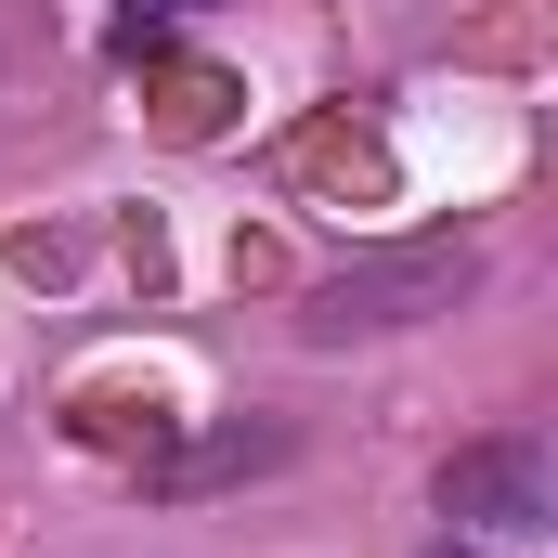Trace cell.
<instances>
[{
	"mask_svg": "<svg viewBox=\"0 0 558 558\" xmlns=\"http://www.w3.org/2000/svg\"><path fill=\"white\" fill-rule=\"evenodd\" d=\"M118 13H131V26H156V13H182V0H118Z\"/></svg>",
	"mask_w": 558,
	"mask_h": 558,
	"instance_id": "cell-4",
	"label": "cell"
},
{
	"mask_svg": "<svg viewBox=\"0 0 558 558\" xmlns=\"http://www.w3.org/2000/svg\"><path fill=\"white\" fill-rule=\"evenodd\" d=\"M260 454H274V428H234V441H208V454H182L169 481H221V468H260Z\"/></svg>",
	"mask_w": 558,
	"mask_h": 558,
	"instance_id": "cell-3",
	"label": "cell"
},
{
	"mask_svg": "<svg viewBox=\"0 0 558 558\" xmlns=\"http://www.w3.org/2000/svg\"><path fill=\"white\" fill-rule=\"evenodd\" d=\"M441 520H454V546H494V558H533L558 533V468L533 428H494V441H468L454 468H441Z\"/></svg>",
	"mask_w": 558,
	"mask_h": 558,
	"instance_id": "cell-2",
	"label": "cell"
},
{
	"mask_svg": "<svg viewBox=\"0 0 558 558\" xmlns=\"http://www.w3.org/2000/svg\"><path fill=\"white\" fill-rule=\"evenodd\" d=\"M481 286V247L468 234H416V247H364L299 299V338H390V325H428Z\"/></svg>",
	"mask_w": 558,
	"mask_h": 558,
	"instance_id": "cell-1",
	"label": "cell"
}]
</instances>
